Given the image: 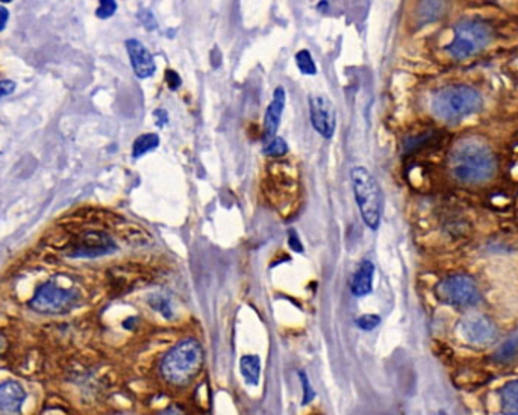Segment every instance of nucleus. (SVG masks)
<instances>
[{"mask_svg":"<svg viewBox=\"0 0 518 415\" xmlns=\"http://www.w3.org/2000/svg\"><path fill=\"white\" fill-rule=\"evenodd\" d=\"M450 173L463 185H482L497 170L495 155L479 138H464L455 144L448 158Z\"/></svg>","mask_w":518,"mask_h":415,"instance_id":"1","label":"nucleus"},{"mask_svg":"<svg viewBox=\"0 0 518 415\" xmlns=\"http://www.w3.org/2000/svg\"><path fill=\"white\" fill-rule=\"evenodd\" d=\"M483 108V99L478 89L467 85H447L432 97L434 114L446 123H459L478 114Z\"/></svg>","mask_w":518,"mask_h":415,"instance_id":"2","label":"nucleus"},{"mask_svg":"<svg viewBox=\"0 0 518 415\" xmlns=\"http://www.w3.org/2000/svg\"><path fill=\"white\" fill-rule=\"evenodd\" d=\"M204 365V349L196 340H184L168 352L161 363V375L165 382L175 387H187L200 373Z\"/></svg>","mask_w":518,"mask_h":415,"instance_id":"3","label":"nucleus"},{"mask_svg":"<svg viewBox=\"0 0 518 415\" xmlns=\"http://www.w3.org/2000/svg\"><path fill=\"white\" fill-rule=\"evenodd\" d=\"M351 179L361 217L370 229L376 231L380 224L382 208H384V196H382L376 177L365 167L359 165L351 172Z\"/></svg>","mask_w":518,"mask_h":415,"instance_id":"4","label":"nucleus"},{"mask_svg":"<svg viewBox=\"0 0 518 415\" xmlns=\"http://www.w3.org/2000/svg\"><path fill=\"white\" fill-rule=\"evenodd\" d=\"M492 40L491 28L479 20H464L453 28L447 53L455 60H465L485 49Z\"/></svg>","mask_w":518,"mask_h":415,"instance_id":"5","label":"nucleus"},{"mask_svg":"<svg viewBox=\"0 0 518 415\" xmlns=\"http://www.w3.org/2000/svg\"><path fill=\"white\" fill-rule=\"evenodd\" d=\"M81 293L75 288H64L53 282H44L37 287L29 300V306L44 316H62L73 311L81 304Z\"/></svg>","mask_w":518,"mask_h":415,"instance_id":"6","label":"nucleus"},{"mask_svg":"<svg viewBox=\"0 0 518 415\" xmlns=\"http://www.w3.org/2000/svg\"><path fill=\"white\" fill-rule=\"evenodd\" d=\"M435 296L443 304L453 308H471L480 301V291L475 279L456 273L444 277L435 287Z\"/></svg>","mask_w":518,"mask_h":415,"instance_id":"7","label":"nucleus"},{"mask_svg":"<svg viewBox=\"0 0 518 415\" xmlns=\"http://www.w3.org/2000/svg\"><path fill=\"white\" fill-rule=\"evenodd\" d=\"M117 252V244L106 232L87 231L77 235L73 241L69 256L70 258H99Z\"/></svg>","mask_w":518,"mask_h":415,"instance_id":"8","label":"nucleus"},{"mask_svg":"<svg viewBox=\"0 0 518 415\" xmlns=\"http://www.w3.org/2000/svg\"><path fill=\"white\" fill-rule=\"evenodd\" d=\"M309 116L314 129L326 140L334 137L336 118L335 108L331 100L323 94H314L309 97Z\"/></svg>","mask_w":518,"mask_h":415,"instance_id":"9","label":"nucleus"},{"mask_svg":"<svg viewBox=\"0 0 518 415\" xmlns=\"http://www.w3.org/2000/svg\"><path fill=\"white\" fill-rule=\"evenodd\" d=\"M459 332L467 343L475 345H488L497 336L494 323L483 316H470L464 319L459 324Z\"/></svg>","mask_w":518,"mask_h":415,"instance_id":"10","label":"nucleus"},{"mask_svg":"<svg viewBox=\"0 0 518 415\" xmlns=\"http://www.w3.org/2000/svg\"><path fill=\"white\" fill-rule=\"evenodd\" d=\"M125 46L129 55L133 73L137 74L140 79H148V77L153 76L156 72V64L149 49L137 38L126 40Z\"/></svg>","mask_w":518,"mask_h":415,"instance_id":"11","label":"nucleus"},{"mask_svg":"<svg viewBox=\"0 0 518 415\" xmlns=\"http://www.w3.org/2000/svg\"><path fill=\"white\" fill-rule=\"evenodd\" d=\"M26 399V389L16 380L0 384V415H18Z\"/></svg>","mask_w":518,"mask_h":415,"instance_id":"12","label":"nucleus"},{"mask_svg":"<svg viewBox=\"0 0 518 415\" xmlns=\"http://www.w3.org/2000/svg\"><path fill=\"white\" fill-rule=\"evenodd\" d=\"M285 100L287 93L284 87H277L273 93V100L270 102L265 117H264V141H270L276 137V132L280 125V117H282V112L285 108Z\"/></svg>","mask_w":518,"mask_h":415,"instance_id":"13","label":"nucleus"},{"mask_svg":"<svg viewBox=\"0 0 518 415\" xmlns=\"http://www.w3.org/2000/svg\"><path fill=\"white\" fill-rule=\"evenodd\" d=\"M373 279H375V264L370 260H363L359 262L356 272L352 277L351 289L352 294L356 297H365L373 291Z\"/></svg>","mask_w":518,"mask_h":415,"instance_id":"14","label":"nucleus"},{"mask_svg":"<svg viewBox=\"0 0 518 415\" xmlns=\"http://www.w3.org/2000/svg\"><path fill=\"white\" fill-rule=\"evenodd\" d=\"M448 13V0H420L417 5V20L421 25L436 23Z\"/></svg>","mask_w":518,"mask_h":415,"instance_id":"15","label":"nucleus"},{"mask_svg":"<svg viewBox=\"0 0 518 415\" xmlns=\"http://www.w3.org/2000/svg\"><path fill=\"white\" fill-rule=\"evenodd\" d=\"M500 409L503 415H518V380H512L500 389Z\"/></svg>","mask_w":518,"mask_h":415,"instance_id":"16","label":"nucleus"},{"mask_svg":"<svg viewBox=\"0 0 518 415\" xmlns=\"http://www.w3.org/2000/svg\"><path fill=\"white\" fill-rule=\"evenodd\" d=\"M240 372L246 380V384L258 385L261 377V361L256 355H246L240 361Z\"/></svg>","mask_w":518,"mask_h":415,"instance_id":"17","label":"nucleus"},{"mask_svg":"<svg viewBox=\"0 0 518 415\" xmlns=\"http://www.w3.org/2000/svg\"><path fill=\"white\" fill-rule=\"evenodd\" d=\"M158 145H160V137L156 133H144V135L138 137L133 143L132 155L133 158H140V156L145 155L148 152L155 150Z\"/></svg>","mask_w":518,"mask_h":415,"instance_id":"18","label":"nucleus"},{"mask_svg":"<svg viewBox=\"0 0 518 415\" xmlns=\"http://www.w3.org/2000/svg\"><path fill=\"white\" fill-rule=\"evenodd\" d=\"M517 355H518V335L512 336L511 340L502 344L494 356L497 363H509L514 358H517Z\"/></svg>","mask_w":518,"mask_h":415,"instance_id":"19","label":"nucleus"},{"mask_svg":"<svg viewBox=\"0 0 518 415\" xmlns=\"http://www.w3.org/2000/svg\"><path fill=\"white\" fill-rule=\"evenodd\" d=\"M296 64L297 69L300 70L302 74H308V76H314L317 73V65H315L311 52H308L307 49L299 50L296 53Z\"/></svg>","mask_w":518,"mask_h":415,"instance_id":"20","label":"nucleus"},{"mask_svg":"<svg viewBox=\"0 0 518 415\" xmlns=\"http://www.w3.org/2000/svg\"><path fill=\"white\" fill-rule=\"evenodd\" d=\"M264 155L272 156V158H280V156H285L288 152V144L284 138L275 137L264 144Z\"/></svg>","mask_w":518,"mask_h":415,"instance_id":"21","label":"nucleus"},{"mask_svg":"<svg viewBox=\"0 0 518 415\" xmlns=\"http://www.w3.org/2000/svg\"><path fill=\"white\" fill-rule=\"evenodd\" d=\"M149 305L161 314L162 317L165 319H172L173 316V309H172V304L170 300H168V297L162 296V294H152L149 297Z\"/></svg>","mask_w":518,"mask_h":415,"instance_id":"22","label":"nucleus"},{"mask_svg":"<svg viewBox=\"0 0 518 415\" xmlns=\"http://www.w3.org/2000/svg\"><path fill=\"white\" fill-rule=\"evenodd\" d=\"M117 11V2L116 0H100L99 8L96 9V16L99 18H109L116 14Z\"/></svg>","mask_w":518,"mask_h":415,"instance_id":"23","label":"nucleus"},{"mask_svg":"<svg viewBox=\"0 0 518 415\" xmlns=\"http://www.w3.org/2000/svg\"><path fill=\"white\" fill-rule=\"evenodd\" d=\"M356 324H358L359 329L370 332V331H373L379 326L380 317L376 316V314H365V316H361L356 320Z\"/></svg>","mask_w":518,"mask_h":415,"instance_id":"24","label":"nucleus"},{"mask_svg":"<svg viewBox=\"0 0 518 415\" xmlns=\"http://www.w3.org/2000/svg\"><path fill=\"white\" fill-rule=\"evenodd\" d=\"M299 377H300V382H302V388H303V400H302V405L307 406L309 405V403L314 400L315 397V392L309 384V379L308 376L303 373V372H299Z\"/></svg>","mask_w":518,"mask_h":415,"instance_id":"25","label":"nucleus"},{"mask_svg":"<svg viewBox=\"0 0 518 415\" xmlns=\"http://www.w3.org/2000/svg\"><path fill=\"white\" fill-rule=\"evenodd\" d=\"M165 82H167L168 88H170L172 92H175V89H177L179 87H181L182 79H181V76H179L175 70H167L165 72Z\"/></svg>","mask_w":518,"mask_h":415,"instance_id":"26","label":"nucleus"},{"mask_svg":"<svg viewBox=\"0 0 518 415\" xmlns=\"http://www.w3.org/2000/svg\"><path fill=\"white\" fill-rule=\"evenodd\" d=\"M16 88H17V85L14 81H11V79L0 81V99L13 94L16 92Z\"/></svg>","mask_w":518,"mask_h":415,"instance_id":"27","label":"nucleus"},{"mask_svg":"<svg viewBox=\"0 0 518 415\" xmlns=\"http://www.w3.org/2000/svg\"><path fill=\"white\" fill-rule=\"evenodd\" d=\"M288 241H290V245H291L292 250H297V252L303 250L302 249V243L299 241V237H297V233L294 231L290 232V240Z\"/></svg>","mask_w":518,"mask_h":415,"instance_id":"28","label":"nucleus"},{"mask_svg":"<svg viewBox=\"0 0 518 415\" xmlns=\"http://www.w3.org/2000/svg\"><path fill=\"white\" fill-rule=\"evenodd\" d=\"M8 18H9V11L5 6L0 5V32L6 28Z\"/></svg>","mask_w":518,"mask_h":415,"instance_id":"29","label":"nucleus"},{"mask_svg":"<svg viewBox=\"0 0 518 415\" xmlns=\"http://www.w3.org/2000/svg\"><path fill=\"white\" fill-rule=\"evenodd\" d=\"M158 415H184V411L179 406H170V408L164 409L162 412H160Z\"/></svg>","mask_w":518,"mask_h":415,"instance_id":"30","label":"nucleus"},{"mask_svg":"<svg viewBox=\"0 0 518 415\" xmlns=\"http://www.w3.org/2000/svg\"><path fill=\"white\" fill-rule=\"evenodd\" d=\"M6 345H8L6 336L4 333H0V355H2L6 350Z\"/></svg>","mask_w":518,"mask_h":415,"instance_id":"31","label":"nucleus"},{"mask_svg":"<svg viewBox=\"0 0 518 415\" xmlns=\"http://www.w3.org/2000/svg\"><path fill=\"white\" fill-rule=\"evenodd\" d=\"M0 2H2V4H11V2H14V0H0Z\"/></svg>","mask_w":518,"mask_h":415,"instance_id":"32","label":"nucleus"}]
</instances>
